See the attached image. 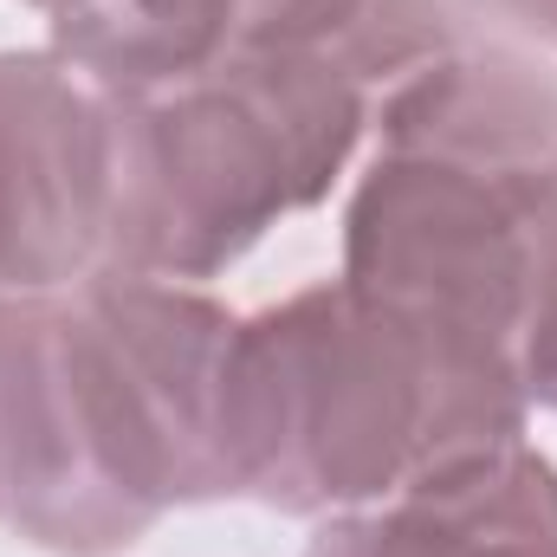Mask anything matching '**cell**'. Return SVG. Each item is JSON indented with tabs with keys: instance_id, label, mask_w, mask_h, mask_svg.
<instances>
[{
	"instance_id": "6da1fadb",
	"label": "cell",
	"mask_w": 557,
	"mask_h": 557,
	"mask_svg": "<svg viewBox=\"0 0 557 557\" xmlns=\"http://www.w3.org/2000/svg\"><path fill=\"white\" fill-rule=\"evenodd\" d=\"M234 318L208 285L124 267L0 305V525L39 552L104 557L182 506L234 499Z\"/></svg>"
},
{
	"instance_id": "7a4b0ae2",
	"label": "cell",
	"mask_w": 557,
	"mask_h": 557,
	"mask_svg": "<svg viewBox=\"0 0 557 557\" xmlns=\"http://www.w3.org/2000/svg\"><path fill=\"white\" fill-rule=\"evenodd\" d=\"M337 278L525 363L557 318V72L539 52L460 39L376 98Z\"/></svg>"
},
{
	"instance_id": "3957f363",
	"label": "cell",
	"mask_w": 557,
	"mask_h": 557,
	"mask_svg": "<svg viewBox=\"0 0 557 557\" xmlns=\"http://www.w3.org/2000/svg\"><path fill=\"white\" fill-rule=\"evenodd\" d=\"M519 370L350 278L298 285L234 318L221 447L234 499L292 519L376 506L428 473L525 441Z\"/></svg>"
},
{
	"instance_id": "277c9868",
	"label": "cell",
	"mask_w": 557,
	"mask_h": 557,
	"mask_svg": "<svg viewBox=\"0 0 557 557\" xmlns=\"http://www.w3.org/2000/svg\"><path fill=\"white\" fill-rule=\"evenodd\" d=\"M376 98L324 52H278L117 104L111 260L208 285L318 208L370 149Z\"/></svg>"
},
{
	"instance_id": "5b68a950",
	"label": "cell",
	"mask_w": 557,
	"mask_h": 557,
	"mask_svg": "<svg viewBox=\"0 0 557 557\" xmlns=\"http://www.w3.org/2000/svg\"><path fill=\"white\" fill-rule=\"evenodd\" d=\"M460 39L447 0H85L52 20V52L111 104L278 52H324L383 98Z\"/></svg>"
},
{
	"instance_id": "8992f818",
	"label": "cell",
	"mask_w": 557,
	"mask_h": 557,
	"mask_svg": "<svg viewBox=\"0 0 557 557\" xmlns=\"http://www.w3.org/2000/svg\"><path fill=\"white\" fill-rule=\"evenodd\" d=\"M117 104L52 46L0 52V305L111 260Z\"/></svg>"
},
{
	"instance_id": "52a82bcc",
	"label": "cell",
	"mask_w": 557,
	"mask_h": 557,
	"mask_svg": "<svg viewBox=\"0 0 557 557\" xmlns=\"http://www.w3.org/2000/svg\"><path fill=\"white\" fill-rule=\"evenodd\" d=\"M298 557H557V467L532 441L454 460L376 506L331 512Z\"/></svg>"
},
{
	"instance_id": "ba28073f",
	"label": "cell",
	"mask_w": 557,
	"mask_h": 557,
	"mask_svg": "<svg viewBox=\"0 0 557 557\" xmlns=\"http://www.w3.org/2000/svg\"><path fill=\"white\" fill-rule=\"evenodd\" d=\"M454 13L480 20L486 39L519 46V52H557V0H447Z\"/></svg>"
},
{
	"instance_id": "9c48e42d",
	"label": "cell",
	"mask_w": 557,
	"mask_h": 557,
	"mask_svg": "<svg viewBox=\"0 0 557 557\" xmlns=\"http://www.w3.org/2000/svg\"><path fill=\"white\" fill-rule=\"evenodd\" d=\"M519 383H525V396H532L539 409H552V416H557V318L545 324V337L525 350V363H519Z\"/></svg>"
},
{
	"instance_id": "30bf717a",
	"label": "cell",
	"mask_w": 557,
	"mask_h": 557,
	"mask_svg": "<svg viewBox=\"0 0 557 557\" xmlns=\"http://www.w3.org/2000/svg\"><path fill=\"white\" fill-rule=\"evenodd\" d=\"M26 7H39L46 20H59V13H72V7H85V0H26Z\"/></svg>"
}]
</instances>
